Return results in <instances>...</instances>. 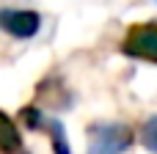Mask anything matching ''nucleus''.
I'll return each instance as SVG.
<instances>
[{
  "label": "nucleus",
  "mask_w": 157,
  "mask_h": 154,
  "mask_svg": "<svg viewBox=\"0 0 157 154\" xmlns=\"http://www.w3.org/2000/svg\"><path fill=\"white\" fill-rule=\"evenodd\" d=\"M121 52L135 61L157 63V22H141L127 30L121 39Z\"/></svg>",
  "instance_id": "nucleus-3"
},
{
  "label": "nucleus",
  "mask_w": 157,
  "mask_h": 154,
  "mask_svg": "<svg viewBox=\"0 0 157 154\" xmlns=\"http://www.w3.org/2000/svg\"><path fill=\"white\" fill-rule=\"evenodd\" d=\"M141 143H144L146 152L157 154V116L146 118V124L141 127Z\"/></svg>",
  "instance_id": "nucleus-6"
},
{
  "label": "nucleus",
  "mask_w": 157,
  "mask_h": 154,
  "mask_svg": "<svg viewBox=\"0 0 157 154\" xmlns=\"http://www.w3.org/2000/svg\"><path fill=\"white\" fill-rule=\"evenodd\" d=\"M135 135L127 124L97 121L88 127V152L86 154H124L132 146Z\"/></svg>",
  "instance_id": "nucleus-1"
},
{
  "label": "nucleus",
  "mask_w": 157,
  "mask_h": 154,
  "mask_svg": "<svg viewBox=\"0 0 157 154\" xmlns=\"http://www.w3.org/2000/svg\"><path fill=\"white\" fill-rule=\"evenodd\" d=\"M0 154H22V132L6 110H0Z\"/></svg>",
  "instance_id": "nucleus-5"
},
{
  "label": "nucleus",
  "mask_w": 157,
  "mask_h": 154,
  "mask_svg": "<svg viewBox=\"0 0 157 154\" xmlns=\"http://www.w3.org/2000/svg\"><path fill=\"white\" fill-rule=\"evenodd\" d=\"M19 118H22V124H25L28 130L44 132V135L50 138L55 154H72V146H69V141H66V130H63V124H61L58 118H47L44 110L36 107V105H25V107L19 110Z\"/></svg>",
  "instance_id": "nucleus-2"
},
{
  "label": "nucleus",
  "mask_w": 157,
  "mask_h": 154,
  "mask_svg": "<svg viewBox=\"0 0 157 154\" xmlns=\"http://www.w3.org/2000/svg\"><path fill=\"white\" fill-rule=\"evenodd\" d=\"M0 30L14 39H33L41 30V17L30 8H0Z\"/></svg>",
  "instance_id": "nucleus-4"
},
{
  "label": "nucleus",
  "mask_w": 157,
  "mask_h": 154,
  "mask_svg": "<svg viewBox=\"0 0 157 154\" xmlns=\"http://www.w3.org/2000/svg\"><path fill=\"white\" fill-rule=\"evenodd\" d=\"M22 154H30V152H22Z\"/></svg>",
  "instance_id": "nucleus-7"
}]
</instances>
